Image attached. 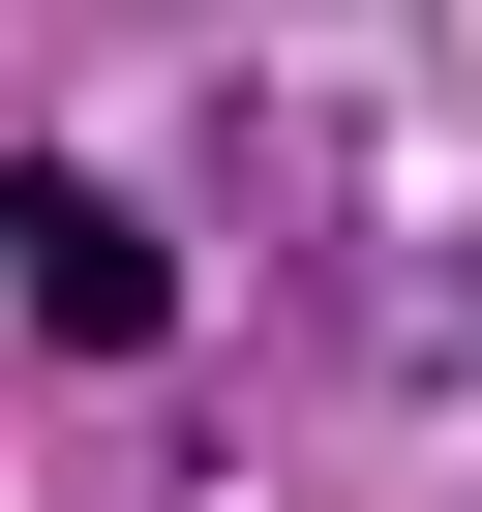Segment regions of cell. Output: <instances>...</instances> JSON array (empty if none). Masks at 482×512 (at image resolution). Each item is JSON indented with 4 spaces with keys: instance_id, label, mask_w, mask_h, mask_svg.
Here are the masks:
<instances>
[{
    "instance_id": "cell-1",
    "label": "cell",
    "mask_w": 482,
    "mask_h": 512,
    "mask_svg": "<svg viewBox=\"0 0 482 512\" xmlns=\"http://www.w3.org/2000/svg\"><path fill=\"white\" fill-rule=\"evenodd\" d=\"M0 302H31L61 362H151V332H181V272H151V211H91V181H0Z\"/></svg>"
}]
</instances>
